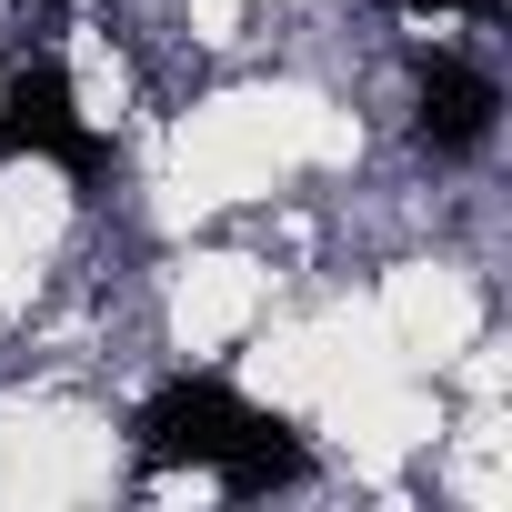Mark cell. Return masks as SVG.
<instances>
[{
    "mask_svg": "<svg viewBox=\"0 0 512 512\" xmlns=\"http://www.w3.org/2000/svg\"><path fill=\"white\" fill-rule=\"evenodd\" d=\"M131 462L141 472H211L231 502H262V492L312 482V442L282 412H262L241 382H221V372L151 382L141 412H131Z\"/></svg>",
    "mask_w": 512,
    "mask_h": 512,
    "instance_id": "obj_1",
    "label": "cell"
},
{
    "mask_svg": "<svg viewBox=\"0 0 512 512\" xmlns=\"http://www.w3.org/2000/svg\"><path fill=\"white\" fill-rule=\"evenodd\" d=\"M402 11H422V21H502L512 0H402Z\"/></svg>",
    "mask_w": 512,
    "mask_h": 512,
    "instance_id": "obj_4",
    "label": "cell"
},
{
    "mask_svg": "<svg viewBox=\"0 0 512 512\" xmlns=\"http://www.w3.org/2000/svg\"><path fill=\"white\" fill-rule=\"evenodd\" d=\"M21 161H51L81 191L111 181V141L91 131V111H81V91H71V71L51 51H31V61L0 71V171H21Z\"/></svg>",
    "mask_w": 512,
    "mask_h": 512,
    "instance_id": "obj_2",
    "label": "cell"
},
{
    "mask_svg": "<svg viewBox=\"0 0 512 512\" xmlns=\"http://www.w3.org/2000/svg\"><path fill=\"white\" fill-rule=\"evenodd\" d=\"M492 131H502V81L462 51H422L412 61V141L432 161H472V151H492Z\"/></svg>",
    "mask_w": 512,
    "mask_h": 512,
    "instance_id": "obj_3",
    "label": "cell"
}]
</instances>
